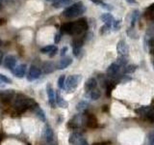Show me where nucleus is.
Instances as JSON below:
<instances>
[{"label":"nucleus","mask_w":154,"mask_h":145,"mask_svg":"<svg viewBox=\"0 0 154 145\" xmlns=\"http://www.w3.org/2000/svg\"><path fill=\"white\" fill-rule=\"evenodd\" d=\"M13 105H14V109H16V113L20 114L28 109H30V108L33 109L34 108H36L38 104L36 103L35 100L31 98V97H28L27 95L18 93L17 95L14 96Z\"/></svg>","instance_id":"obj_1"},{"label":"nucleus","mask_w":154,"mask_h":145,"mask_svg":"<svg viewBox=\"0 0 154 145\" xmlns=\"http://www.w3.org/2000/svg\"><path fill=\"white\" fill-rule=\"evenodd\" d=\"M71 63H72V59L70 57H64L60 60L59 63H58L57 69L58 70H64V69H66V68L69 67V65H71Z\"/></svg>","instance_id":"obj_16"},{"label":"nucleus","mask_w":154,"mask_h":145,"mask_svg":"<svg viewBox=\"0 0 154 145\" xmlns=\"http://www.w3.org/2000/svg\"><path fill=\"white\" fill-rule=\"evenodd\" d=\"M47 1H51V2H54L55 0H47Z\"/></svg>","instance_id":"obj_49"},{"label":"nucleus","mask_w":154,"mask_h":145,"mask_svg":"<svg viewBox=\"0 0 154 145\" xmlns=\"http://www.w3.org/2000/svg\"><path fill=\"white\" fill-rule=\"evenodd\" d=\"M46 92H47V96H48V101H49V104L53 108L56 106V92L54 89L52 88L51 84H47L46 86Z\"/></svg>","instance_id":"obj_11"},{"label":"nucleus","mask_w":154,"mask_h":145,"mask_svg":"<svg viewBox=\"0 0 154 145\" xmlns=\"http://www.w3.org/2000/svg\"><path fill=\"white\" fill-rule=\"evenodd\" d=\"M132 31H133V28H130V29H128V30H127L126 32H127V34H128V35H129L130 37H131V38H133V39H135V38H138L136 34L133 33Z\"/></svg>","instance_id":"obj_37"},{"label":"nucleus","mask_w":154,"mask_h":145,"mask_svg":"<svg viewBox=\"0 0 154 145\" xmlns=\"http://www.w3.org/2000/svg\"><path fill=\"white\" fill-rule=\"evenodd\" d=\"M127 62H128V60H127V57L126 56H119L118 57V59H117V64L119 66V67H122V66H125L127 64Z\"/></svg>","instance_id":"obj_31"},{"label":"nucleus","mask_w":154,"mask_h":145,"mask_svg":"<svg viewBox=\"0 0 154 145\" xmlns=\"http://www.w3.org/2000/svg\"><path fill=\"white\" fill-rule=\"evenodd\" d=\"M27 145H31V144H27Z\"/></svg>","instance_id":"obj_52"},{"label":"nucleus","mask_w":154,"mask_h":145,"mask_svg":"<svg viewBox=\"0 0 154 145\" xmlns=\"http://www.w3.org/2000/svg\"><path fill=\"white\" fill-rule=\"evenodd\" d=\"M146 120H148L149 122H154V108L153 106H150V108L146 112V114L144 115Z\"/></svg>","instance_id":"obj_28"},{"label":"nucleus","mask_w":154,"mask_h":145,"mask_svg":"<svg viewBox=\"0 0 154 145\" xmlns=\"http://www.w3.org/2000/svg\"><path fill=\"white\" fill-rule=\"evenodd\" d=\"M61 38H62V34L61 33H56L55 36H54V43L55 44H59L61 41Z\"/></svg>","instance_id":"obj_36"},{"label":"nucleus","mask_w":154,"mask_h":145,"mask_svg":"<svg viewBox=\"0 0 154 145\" xmlns=\"http://www.w3.org/2000/svg\"><path fill=\"white\" fill-rule=\"evenodd\" d=\"M149 145H154V134H150L148 137Z\"/></svg>","instance_id":"obj_38"},{"label":"nucleus","mask_w":154,"mask_h":145,"mask_svg":"<svg viewBox=\"0 0 154 145\" xmlns=\"http://www.w3.org/2000/svg\"><path fill=\"white\" fill-rule=\"evenodd\" d=\"M66 51H67V47H64L61 50V53H60V55L61 56H64L66 53Z\"/></svg>","instance_id":"obj_41"},{"label":"nucleus","mask_w":154,"mask_h":145,"mask_svg":"<svg viewBox=\"0 0 154 145\" xmlns=\"http://www.w3.org/2000/svg\"><path fill=\"white\" fill-rule=\"evenodd\" d=\"M83 44H84V40L83 39H75V40H73V42H72V48H79V50H81L82 47H83Z\"/></svg>","instance_id":"obj_26"},{"label":"nucleus","mask_w":154,"mask_h":145,"mask_svg":"<svg viewBox=\"0 0 154 145\" xmlns=\"http://www.w3.org/2000/svg\"><path fill=\"white\" fill-rule=\"evenodd\" d=\"M100 6L101 7H102V8H104V9H106V10H109V11H111V10H112L113 9V7H111L110 6V5H108V4H106V3H102V4H101L100 5Z\"/></svg>","instance_id":"obj_39"},{"label":"nucleus","mask_w":154,"mask_h":145,"mask_svg":"<svg viewBox=\"0 0 154 145\" xmlns=\"http://www.w3.org/2000/svg\"><path fill=\"white\" fill-rule=\"evenodd\" d=\"M119 69H120V67L117 64V63H112L107 69V75L109 76H112V77L116 76L119 74Z\"/></svg>","instance_id":"obj_18"},{"label":"nucleus","mask_w":154,"mask_h":145,"mask_svg":"<svg viewBox=\"0 0 154 145\" xmlns=\"http://www.w3.org/2000/svg\"><path fill=\"white\" fill-rule=\"evenodd\" d=\"M57 52H58V47H54V50H53L49 53V56H50V57H53L54 55H56V53H57Z\"/></svg>","instance_id":"obj_40"},{"label":"nucleus","mask_w":154,"mask_h":145,"mask_svg":"<svg viewBox=\"0 0 154 145\" xmlns=\"http://www.w3.org/2000/svg\"><path fill=\"white\" fill-rule=\"evenodd\" d=\"M153 65H154V62H153Z\"/></svg>","instance_id":"obj_53"},{"label":"nucleus","mask_w":154,"mask_h":145,"mask_svg":"<svg viewBox=\"0 0 154 145\" xmlns=\"http://www.w3.org/2000/svg\"><path fill=\"white\" fill-rule=\"evenodd\" d=\"M41 75H42V70L40 68H38L36 66H31L27 74V79L29 81H34L38 79L41 76Z\"/></svg>","instance_id":"obj_8"},{"label":"nucleus","mask_w":154,"mask_h":145,"mask_svg":"<svg viewBox=\"0 0 154 145\" xmlns=\"http://www.w3.org/2000/svg\"><path fill=\"white\" fill-rule=\"evenodd\" d=\"M137 69V66L136 65H128L125 67L124 69V74H132V72H134L135 71H136Z\"/></svg>","instance_id":"obj_33"},{"label":"nucleus","mask_w":154,"mask_h":145,"mask_svg":"<svg viewBox=\"0 0 154 145\" xmlns=\"http://www.w3.org/2000/svg\"><path fill=\"white\" fill-rule=\"evenodd\" d=\"M100 96H101V92L98 89H96V88L90 92V97H91V99L93 100V101L98 100L100 98Z\"/></svg>","instance_id":"obj_27"},{"label":"nucleus","mask_w":154,"mask_h":145,"mask_svg":"<svg viewBox=\"0 0 154 145\" xmlns=\"http://www.w3.org/2000/svg\"><path fill=\"white\" fill-rule=\"evenodd\" d=\"M86 12V6L82 2H76L66 8L63 12V17L66 18H74L82 16Z\"/></svg>","instance_id":"obj_3"},{"label":"nucleus","mask_w":154,"mask_h":145,"mask_svg":"<svg viewBox=\"0 0 154 145\" xmlns=\"http://www.w3.org/2000/svg\"><path fill=\"white\" fill-rule=\"evenodd\" d=\"M117 52L119 56H126V57L128 56L129 48H128V46L126 45V42L124 40L119 41L117 45Z\"/></svg>","instance_id":"obj_10"},{"label":"nucleus","mask_w":154,"mask_h":145,"mask_svg":"<svg viewBox=\"0 0 154 145\" xmlns=\"http://www.w3.org/2000/svg\"><path fill=\"white\" fill-rule=\"evenodd\" d=\"M33 110H34V112H35V114L37 115V117L38 119H40L41 121H42V122H45V121H46L45 113L41 108H38V105H37L36 108H34Z\"/></svg>","instance_id":"obj_21"},{"label":"nucleus","mask_w":154,"mask_h":145,"mask_svg":"<svg viewBox=\"0 0 154 145\" xmlns=\"http://www.w3.org/2000/svg\"><path fill=\"white\" fill-rule=\"evenodd\" d=\"M86 125L88 126L89 128H91V129H95L97 128L98 126V123H97V119L96 117L91 113H89V114H86Z\"/></svg>","instance_id":"obj_13"},{"label":"nucleus","mask_w":154,"mask_h":145,"mask_svg":"<svg viewBox=\"0 0 154 145\" xmlns=\"http://www.w3.org/2000/svg\"><path fill=\"white\" fill-rule=\"evenodd\" d=\"M55 69H56L55 64L50 61L45 62L42 65V72H45V74H51V72L55 71Z\"/></svg>","instance_id":"obj_19"},{"label":"nucleus","mask_w":154,"mask_h":145,"mask_svg":"<svg viewBox=\"0 0 154 145\" xmlns=\"http://www.w3.org/2000/svg\"><path fill=\"white\" fill-rule=\"evenodd\" d=\"M83 139L84 138L82 137V134L80 133L74 132V133L70 134L69 137V142L71 145H79Z\"/></svg>","instance_id":"obj_14"},{"label":"nucleus","mask_w":154,"mask_h":145,"mask_svg":"<svg viewBox=\"0 0 154 145\" xmlns=\"http://www.w3.org/2000/svg\"><path fill=\"white\" fill-rule=\"evenodd\" d=\"M149 108H150V106H148V105H144V106H140V108H136L134 111H135V113H137L139 115H143L144 116L146 114V112L149 110Z\"/></svg>","instance_id":"obj_24"},{"label":"nucleus","mask_w":154,"mask_h":145,"mask_svg":"<svg viewBox=\"0 0 154 145\" xmlns=\"http://www.w3.org/2000/svg\"><path fill=\"white\" fill-rule=\"evenodd\" d=\"M139 17H140V12L138 10H134L133 14H132V18H131V28H133L135 26V23L137 22Z\"/></svg>","instance_id":"obj_29"},{"label":"nucleus","mask_w":154,"mask_h":145,"mask_svg":"<svg viewBox=\"0 0 154 145\" xmlns=\"http://www.w3.org/2000/svg\"><path fill=\"white\" fill-rule=\"evenodd\" d=\"M72 0H55L54 2H52V6L54 8H62L66 7L67 5H69L71 3Z\"/></svg>","instance_id":"obj_22"},{"label":"nucleus","mask_w":154,"mask_h":145,"mask_svg":"<svg viewBox=\"0 0 154 145\" xmlns=\"http://www.w3.org/2000/svg\"><path fill=\"white\" fill-rule=\"evenodd\" d=\"M26 65L25 64H20V65H17L16 66V68L12 71L13 75L16 76V77H18V79H22L26 76Z\"/></svg>","instance_id":"obj_12"},{"label":"nucleus","mask_w":154,"mask_h":145,"mask_svg":"<svg viewBox=\"0 0 154 145\" xmlns=\"http://www.w3.org/2000/svg\"><path fill=\"white\" fill-rule=\"evenodd\" d=\"M88 22L86 18H80L76 21L64 23L60 28L61 34H69V35H79L82 32L88 29Z\"/></svg>","instance_id":"obj_2"},{"label":"nucleus","mask_w":154,"mask_h":145,"mask_svg":"<svg viewBox=\"0 0 154 145\" xmlns=\"http://www.w3.org/2000/svg\"><path fill=\"white\" fill-rule=\"evenodd\" d=\"M56 105L58 106H60V108H66L67 106H69L67 102L61 96L59 91H56Z\"/></svg>","instance_id":"obj_20"},{"label":"nucleus","mask_w":154,"mask_h":145,"mask_svg":"<svg viewBox=\"0 0 154 145\" xmlns=\"http://www.w3.org/2000/svg\"><path fill=\"white\" fill-rule=\"evenodd\" d=\"M107 111L108 110V105H103V111Z\"/></svg>","instance_id":"obj_46"},{"label":"nucleus","mask_w":154,"mask_h":145,"mask_svg":"<svg viewBox=\"0 0 154 145\" xmlns=\"http://www.w3.org/2000/svg\"><path fill=\"white\" fill-rule=\"evenodd\" d=\"M66 77L65 75H62L60 76V77L58 79V87L60 89H65V83H66Z\"/></svg>","instance_id":"obj_30"},{"label":"nucleus","mask_w":154,"mask_h":145,"mask_svg":"<svg viewBox=\"0 0 154 145\" xmlns=\"http://www.w3.org/2000/svg\"><path fill=\"white\" fill-rule=\"evenodd\" d=\"M45 145H54V143L51 142V143H45Z\"/></svg>","instance_id":"obj_48"},{"label":"nucleus","mask_w":154,"mask_h":145,"mask_svg":"<svg viewBox=\"0 0 154 145\" xmlns=\"http://www.w3.org/2000/svg\"><path fill=\"white\" fill-rule=\"evenodd\" d=\"M42 137L45 140V143H51L53 142V139H54V133H53V130L49 125H45L42 129Z\"/></svg>","instance_id":"obj_6"},{"label":"nucleus","mask_w":154,"mask_h":145,"mask_svg":"<svg viewBox=\"0 0 154 145\" xmlns=\"http://www.w3.org/2000/svg\"><path fill=\"white\" fill-rule=\"evenodd\" d=\"M14 90H0V100L4 104H10L12 101H14Z\"/></svg>","instance_id":"obj_7"},{"label":"nucleus","mask_w":154,"mask_h":145,"mask_svg":"<svg viewBox=\"0 0 154 145\" xmlns=\"http://www.w3.org/2000/svg\"><path fill=\"white\" fill-rule=\"evenodd\" d=\"M2 60H3V52L0 51V65L2 64Z\"/></svg>","instance_id":"obj_44"},{"label":"nucleus","mask_w":154,"mask_h":145,"mask_svg":"<svg viewBox=\"0 0 154 145\" xmlns=\"http://www.w3.org/2000/svg\"><path fill=\"white\" fill-rule=\"evenodd\" d=\"M96 86H97V81H96V79H94V77H90L85 83V90L87 92H91L94 89H95Z\"/></svg>","instance_id":"obj_17"},{"label":"nucleus","mask_w":154,"mask_h":145,"mask_svg":"<svg viewBox=\"0 0 154 145\" xmlns=\"http://www.w3.org/2000/svg\"><path fill=\"white\" fill-rule=\"evenodd\" d=\"M3 65L6 69L13 71L17 65V57L14 55H7L3 59Z\"/></svg>","instance_id":"obj_9"},{"label":"nucleus","mask_w":154,"mask_h":145,"mask_svg":"<svg viewBox=\"0 0 154 145\" xmlns=\"http://www.w3.org/2000/svg\"><path fill=\"white\" fill-rule=\"evenodd\" d=\"M83 124H86V116L83 114H77L67 122V128L71 130H76L80 128Z\"/></svg>","instance_id":"obj_5"},{"label":"nucleus","mask_w":154,"mask_h":145,"mask_svg":"<svg viewBox=\"0 0 154 145\" xmlns=\"http://www.w3.org/2000/svg\"><path fill=\"white\" fill-rule=\"evenodd\" d=\"M112 28V27H110V26H108L107 24H105V25H103L102 27H101V30H100V33L102 34V35H104V34H106V33H108L109 31H110V29Z\"/></svg>","instance_id":"obj_35"},{"label":"nucleus","mask_w":154,"mask_h":145,"mask_svg":"<svg viewBox=\"0 0 154 145\" xmlns=\"http://www.w3.org/2000/svg\"><path fill=\"white\" fill-rule=\"evenodd\" d=\"M2 21H2V19H0V24H1V23H2Z\"/></svg>","instance_id":"obj_50"},{"label":"nucleus","mask_w":154,"mask_h":145,"mask_svg":"<svg viewBox=\"0 0 154 145\" xmlns=\"http://www.w3.org/2000/svg\"><path fill=\"white\" fill-rule=\"evenodd\" d=\"M109 142H96V143H94L93 145H107Z\"/></svg>","instance_id":"obj_43"},{"label":"nucleus","mask_w":154,"mask_h":145,"mask_svg":"<svg viewBox=\"0 0 154 145\" xmlns=\"http://www.w3.org/2000/svg\"><path fill=\"white\" fill-rule=\"evenodd\" d=\"M126 1H127L128 3H130V4H136V3H137L136 0H126Z\"/></svg>","instance_id":"obj_45"},{"label":"nucleus","mask_w":154,"mask_h":145,"mask_svg":"<svg viewBox=\"0 0 154 145\" xmlns=\"http://www.w3.org/2000/svg\"><path fill=\"white\" fill-rule=\"evenodd\" d=\"M91 1L94 4H96V5H99V6L103 3V0H91Z\"/></svg>","instance_id":"obj_42"},{"label":"nucleus","mask_w":154,"mask_h":145,"mask_svg":"<svg viewBox=\"0 0 154 145\" xmlns=\"http://www.w3.org/2000/svg\"><path fill=\"white\" fill-rule=\"evenodd\" d=\"M56 46H53V45H49V46H45L43 47L42 48H41V52L43 53V54H49V53L54 50V47Z\"/></svg>","instance_id":"obj_32"},{"label":"nucleus","mask_w":154,"mask_h":145,"mask_svg":"<svg viewBox=\"0 0 154 145\" xmlns=\"http://www.w3.org/2000/svg\"><path fill=\"white\" fill-rule=\"evenodd\" d=\"M146 17L151 21H154V4L150 5L146 11Z\"/></svg>","instance_id":"obj_25"},{"label":"nucleus","mask_w":154,"mask_h":145,"mask_svg":"<svg viewBox=\"0 0 154 145\" xmlns=\"http://www.w3.org/2000/svg\"><path fill=\"white\" fill-rule=\"evenodd\" d=\"M81 79L82 76L80 75H72L66 77L65 83V90L69 92V93L73 92L77 88V86L79 85V82L81 81Z\"/></svg>","instance_id":"obj_4"},{"label":"nucleus","mask_w":154,"mask_h":145,"mask_svg":"<svg viewBox=\"0 0 154 145\" xmlns=\"http://www.w3.org/2000/svg\"><path fill=\"white\" fill-rule=\"evenodd\" d=\"M2 2H3V0H0V9L2 8Z\"/></svg>","instance_id":"obj_47"},{"label":"nucleus","mask_w":154,"mask_h":145,"mask_svg":"<svg viewBox=\"0 0 154 145\" xmlns=\"http://www.w3.org/2000/svg\"><path fill=\"white\" fill-rule=\"evenodd\" d=\"M100 19L103 22H105V24H107V25L110 26V27L113 26L114 21H115L114 17L111 14H109V13H105V14H101V16H100Z\"/></svg>","instance_id":"obj_15"},{"label":"nucleus","mask_w":154,"mask_h":145,"mask_svg":"<svg viewBox=\"0 0 154 145\" xmlns=\"http://www.w3.org/2000/svg\"><path fill=\"white\" fill-rule=\"evenodd\" d=\"M89 108V104L87 103L86 101H80L78 104L76 105V109L79 112H85V111L88 109Z\"/></svg>","instance_id":"obj_23"},{"label":"nucleus","mask_w":154,"mask_h":145,"mask_svg":"<svg viewBox=\"0 0 154 145\" xmlns=\"http://www.w3.org/2000/svg\"><path fill=\"white\" fill-rule=\"evenodd\" d=\"M1 45H2V42H1V41H0V47H1Z\"/></svg>","instance_id":"obj_51"},{"label":"nucleus","mask_w":154,"mask_h":145,"mask_svg":"<svg viewBox=\"0 0 154 145\" xmlns=\"http://www.w3.org/2000/svg\"><path fill=\"white\" fill-rule=\"evenodd\" d=\"M0 82L1 83H12V79H9L7 76L0 74Z\"/></svg>","instance_id":"obj_34"}]
</instances>
